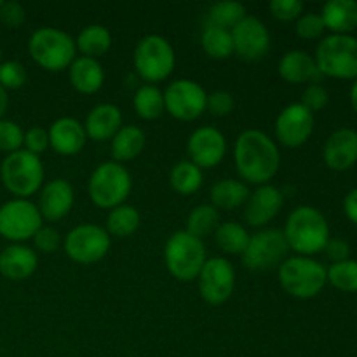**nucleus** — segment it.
<instances>
[{
	"label": "nucleus",
	"mask_w": 357,
	"mask_h": 357,
	"mask_svg": "<svg viewBox=\"0 0 357 357\" xmlns=\"http://www.w3.org/2000/svg\"><path fill=\"white\" fill-rule=\"evenodd\" d=\"M31 241H33L35 250L40 253H54L61 246V236L58 230L49 225H42Z\"/></svg>",
	"instance_id": "44"
},
{
	"label": "nucleus",
	"mask_w": 357,
	"mask_h": 357,
	"mask_svg": "<svg viewBox=\"0 0 357 357\" xmlns=\"http://www.w3.org/2000/svg\"><path fill=\"white\" fill-rule=\"evenodd\" d=\"M44 164L40 157L24 149L7 153L0 164V180L7 192L17 199H28L44 185Z\"/></svg>",
	"instance_id": "4"
},
{
	"label": "nucleus",
	"mask_w": 357,
	"mask_h": 357,
	"mask_svg": "<svg viewBox=\"0 0 357 357\" xmlns=\"http://www.w3.org/2000/svg\"><path fill=\"white\" fill-rule=\"evenodd\" d=\"M201 45L213 59H227L234 54L232 33L225 28L208 24L201 35Z\"/></svg>",
	"instance_id": "34"
},
{
	"label": "nucleus",
	"mask_w": 357,
	"mask_h": 357,
	"mask_svg": "<svg viewBox=\"0 0 357 357\" xmlns=\"http://www.w3.org/2000/svg\"><path fill=\"white\" fill-rule=\"evenodd\" d=\"M344 211L347 218L351 220L354 225H357V187L352 188L344 199Z\"/></svg>",
	"instance_id": "48"
},
{
	"label": "nucleus",
	"mask_w": 357,
	"mask_h": 357,
	"mask_svg": "<svg viewBox=\"0 0 357 357\" xmlns=\"http://www.w3.org/2000/svg\"><path fill=\"white\" fill-rule=\"evenodd\" d=\"M73 202H75V192L70 181H66L65 178H54L42 185L37 208L42 220L58 222L72 211Z\"/></svg>",
	"instance_id": "19"
},
{
	"label": "nucleus",
	"mask_w": 357,
	"mask_h": 357,
	"mask_svg": "<svg viewBox=\"0 0 357 357\" xmlns=\"http://www.w3.org/2000/svg\"><path fill=\"white\" fill-rule=\"evenodd\" d=\"M24 131L14 121L0 119V152L13 153L23 149Z\"/></svg>",
	"instance_id": "39"
},
{
	"label": "nucleus",
	"mask_w": 357,
	"mask_h": 357,
	"mask_svg": "<svg viewBox=\"0 0 357 357\" xmlns=\"http://www.w3.org/2000/svg\"><path fill=\"white\" fill-rule=\"evenodd\" d=\"M9 107V98H7V91L0 86V119H3V114Z\"/></svg>",
	"instance_id": "49"
},
{
	"label": "nucleus",
	"mask_w": 357,
	"mask_h": 357,
	"mask_svg": "<svg viewBox=\"0 0 357 357\" xmlns=\"http://www.w3.org/2000/svg\"><path fill=\"white\" fill-rule=\"evenodd\" d=\"M132 188L131 173L115 160H107L94 167L87 181L89 199L101 209H114L126 204Z\"/></svg>",
	"instance_id": "6"
},
{
	"label": "nucleus",
	"mask_w": 357,
	"mask_h": 357,
	"mask_svg": "<svg viewBox=\"0 0 357 357\" xmlns=\"http://www.w3.org/2000/svg\"><path fill=\"white\" fill-rule=\"evenodd\" d=\"M138 209L129 204H121L110 209L107 218V232L114 237H129L138 230L139 227Z\"/></svg>",
	"instance_id": "33"
},
{
	"label": "nucleus",
	"mask_w": 357,
	"mask_h": 357,
	"mask_svg": "<svg viewBox=\"0 0 357 357\" xmlns=\"http://www.w3.org/2000/svg\"><path fill=\"white\" fill-rule=\"evenodd\" d=\"M0 3H2V0H0Z\"/></svg>",
	"instance_id": "52"
},
{
	"label": "nucleus",
	"mask_w": 357,
	"mask_h": 357,
	"mask_svg": "<svg viewBox=\"0 0 357 357\" xmlns=\"http://www.w3.org/2000/svg\"><path fill=\"white\" fill-rule=\"evenodd\" d=\"M289 246L284 232L279 229H264L250 237L248 248L241 255L244 267L250 271H271L286 260Z\"/></svg>",
	"instance_id": "12"
},
{
	"label": "nucleus",
	"mask_w": 357,
	"mask_h": 357,
	"mask_svg": "<svg viewBox=\"0 0 357 357\" xmlns=\"http://www.w3.org/2000/svg\"><path fill=\"white\" fill-rule=\"evenodd\" d=\"M206 260L208 258L202 239L194 237L187 230L174 232L164 246V264L167 272L181 282L197 279Z\"/></svg>",
	"instance_id": "7"
},
{
	"label": "nucleus",
	"mask_w": 357,
	"mask_h": 357,
	"mask_svg": "<svg viewBox=\"0 0 357 357\" xmlns=\"http://www.w3.org/2000/svg\"><path fill=\"white\" fill-rule=\"evenodd\" d=\"M112 246V237L105 227L94 223H80L66 234L63 241L70 260L80 265H93L103 260Z\"/></svg>",
	"instance_id": "11"
},
{
	"label": "nucleus",
	"mask_w": 357,
	"mask_h": 357,
	"mask_svg": "<svg viewBox=\"0 0 357 357\" xmlns=\"http://www.w3.org/2000/svg\"><path fill=\"white\" fill-rule=\"evenodd\" d=\"M204 174L199 166H195L192 160H180L174 164L169 174V183L176 194L192 195L202 187Z\"/></svg>",
	"instance_id": "31"
},
{
	"label": "nucleus",
	"mask_w": 357,
	"mask_h": 357,
	"mask_svg": "<svg viewBox=\"0 0 357 357\" xmlns=\"http://www.w3.org/2000/svg\"><path fill=\"white\" fill-rule=\"evenodd\" d=\"M234 162L243 181L260 187L267 185L278 174L281 153L267 132L246 129L236 139Z\"/></svg>",
	"instance_id": "1"
},
{
	"label": "nucleus",
	"mask_w": 357,
	"mask_h": 357,
	"mask_svg": "<svg viewBox=\"0 0 357 357\" xmlns=\"http://www.w3.org/2000/svg\"><path fill=\"white\" fill-rule=\"evenodd\" d=\"M31 59L47 72H61L77 58L75 38L66 31L52 26H42L28 40Z\"/></svg>",
	"instance_id": "3"
},
{
	"label": "nucleus",
	"mask_w": 357,
	"mask_h": 357,
	"mask_svg": "<svg viewBox=\"0 0 357 357\" xmlns=\"http://www.w3.org/2000/svg\"><path fill=\"white\" fill-rule=\"evenodd\" d=\"M68 79L77 93L94 94L103 87L105 70L98 59L77 56L68 66Z\"/></svg>",
	"instance_id": "25"
},
{
	"label": "nucleus",
	"mask_w": 357,
	"mask_h": 357,
	"mask_svg": "<svg viewBox=\"0 0 357 357\" xmlns=\"http://www.w3.org/2000/svg\"><path fill=\"white\" fill-rule=\"evenodd\" d=\"M314 59L321 75L357 79V38L352 35H328L317 44Z\"/></svg>",
	"instance_id": "9"
},
{
	"label": "nucleus",
	"mask_w": 357,
	"mask_h": 357,
	"mask_svg": "<svg viewBox=\"0 0 357 357\" xmlns=\"http://www.w3.org/2000/svg\"><path fill=\"white\" fill-rule=\"evenodd\" d=\"M246 16V7L241 2H236V0H222V2H215L209 7L208 24L225 28V30H232Z\"/></svg>",
	"instance_id": "35"
},
{
	"label": "nucleus",
	"mask_w": 357,
	"mask_h": 357,
	"mask_svg": "<svg viewBox=\"0 0 357 357\" xmlns=\"http://www.w3.org/2000/svg\"><path fill=\"white\" fill-rule=\"evenodd\" d=\"M324 162L333 171H347L357 162V131L342 128L331 132L324 143Z\"/></svg>",
	"instance_id": "21"
},
{
	"label": "nucleus",
	"mask_w": 357,
	"mask_h": 357,
	"mask_svg": "<svg viewBox=\"0 0 357 357\" xmlns=\"http://www.w3.org/2000/svg\"><path fill=\"white\" fill-rule=\"evenodd\" d=\"M278 70L281 79L289 84H314L321 75L314 56L305 51H300V49L284 52L282 58L279 59Z\"/></svg>",
	"instance_id": "24"
},
{
	"label": "nucleus",
	"mask_w": 357,
	"mask_h": 357,
	"mask_svg": "<svg viewBox=\"0 0 357 357\" xmlns=\"http://www.w3.org/2000/svg\"><path fill=\"white\" fill-rule=\"evenodd\" d=\"M49 146L59 155H77L86 146L87 135L84 124L73 117H59L49 126Z\"/></svg>",
	"instance_id": "20"
},
{
	"label": "nucleus",
	"mask_w": 357,
	"mask_h": 357,
	"mask_svg": "<svg viewBox=\"0 0 357 357\" xmlns=\"http://www.w3.org/2000/svg\"><path fill=\"white\" fill-rule=\"evenodd\" d=\"M197 282L204 302L222 305L232 296L236 288V268L223 257L208 258L199 272Z\"/></svg>",
	"instance_id": "14"
},
{
	"label": "nucleus",
	"mask_w": 357,
	"mask_h": 357,
	"mask_svg": "<svg viewBox=\"0 0 357 357\" xmlns=\"http://www.w3.org/2000/svg\"><path fill=\"white\" fill-rule=\"evenodd\" d=\"M234 42V52L244 61H258L265 58L271 49L268 28L257 16L248 14L237 26L230 30Z\"/></svg>",
	"instance_id": "16"
},
{
	"label": "nucleus",
	"mask_w": 357,
	"mask_h": 357,
	"mask_svg": "<svg viewBox=\"0 0 357 357\" xmlns=\"http://www.w3.org/2000/svg\"><path fill=\"white\" fill-rule=\"evenodd\" d=\"M146 136L138 126H122L112 138V157L115 162H128L143 152Z\"/></svg>",
	"instance_id": "27"
},
{
	"label": "nucleus",
	"mask_w": 357,
	"mask_h": 357,
	"mask_svg": "<svg viewBox=\"0 0 357 357\" xmlns=\"http://www.w3.org/2000/svg\"><path fill=\"white\" fill-rule=\"evenodd\" d=\"M132 63L143 80L155 84L166 80L173 73L176 66V52L166 37L150 33L136 44Z\"/></svg>",
	"instance_id": "8"
},
{
	"label": "nucleus",
	"mask_w": 357,
	"mask_h": 357,
	"mask_svg": "<svg viewBox=\"0 0 357 357\" xmlns=\"http://www.w3.org/2000/svg\"><path fill=\"white\" fill-rule=\"evenodd\" d=\"M75 47L82 56L98 59L112 47V33L103 24H87L77 35Z\"/></svg>",
	"instance_id": "29"
},
{
	"label": "nucleus",
	"mask_w": 357,
	"mask_h": 357,
	"mask_svg": "<svg viewBox=\"0 0 357 357\" xmlns=\"http://www.w3.org/2000/svg\"><path fill=\"white\" fill-rule=\"evenodd\" d=\"M26 20V10L16 0L0 3V21L9 28H17Z\"/></svg>",
	"instance_id": "46"
},
{
	"label": "nucleus",
	"mask_w": 357,
	"mask_h": 357,
	"mask_svg": "<svg viewBox=\"0 0 357 357\" xmlns=\"http://www.w3.org/2000/svg\"><path fill=\"white\" fill-rule=\"evenodd\" d=\"M236 101L229 91H215V93L208 94V103H206V110L215 117H227L234 112Z\"/></svg>",
	"instance_id": "43"
},
{
	"label": "nucleus",
	"mask_w": 357,
	"mask_h": 357,
	"mask_svg": "<svg viewBox=\"0 0 357 357\" xmlns=\"http://www.w3.org/2000/svg\"><path fill=\"white\" fill-rule=\"evenodd\" d=\"M328 101H330V94H328L326 87L321 86V84H317V82H314V84H309V86L305 87V91H303V94H302V101H300V103H302L309 112L316 114V112L323 110V108L326 107Z\"/></svg>",
	"instance_id": "42"
},
{
	"label": "nucleus",
	"mask_w": 357,
	"mask_h": 357,
	"mask_svg": "<svg viewBox=\"0 0 357 357\" xmlns=\"http://www.w3.org/2000/svg\"><path fill=\"white\" fill-rule=\"evenodd\" d=\"M132 108L143 121H155L164 114V93L153 84H143L132 98Z\"/></svg>",
	"instance_id": "30"
},
{
	"label": "nucleus",
	"mask_w": 357,
	"mask_h": 357,
	"mask_svg": "<svg viewBox=\"0 0 357 357\" xmlns=\"http://www.w3.org/2000/svg\"><path fill=\"white\" fill-rule=\"evenodd\" d=\"M250 234L246 227L237 222L220 223L218 229L215 230V241L222 251L227 255H243L244 250L250 243Z\"/></svg>",
	"instance_id": "32"
},
{
	"label": "nucleus",
	"mask_w": 357,
	"mask_h": 357,
	"mask_svg": "<svg viewBox=\"0 0 357 357\" xmlns=\"http://www.w3.org/2000/svg\"><path fill=\"white\" fill-rule=\"evenodd\" d=\"M282 232L289 250L300 257H312L324 251L330 241V225L323 213L312 206H298L293 209Z\"/></svg>",
	"instance_id": "2"
},
{
	"label": "nucleus",
	"mask_w": 357,
	"mask_h": 357,
	"mask_svg": "<svg viewBox=\"0 0 357 357\" xmlns=\"http://www.w3.org/2000/svg\"><path fill=\"white\" fill-rule=\"evenodd\" d=\"M122 128V112L114 103H100L87 114L84 129L89 139L94 142H107L115 136Z\"/></svg>",
	"instance_id": "23"
},
{
	"label": "nucleus",
	"mask_w": 357,
	"mask_h": 357,
	"mask_svg": "<svg viewBox=\"0 0 357 357\" xmlns=\"http://www.w3.org/2000/svg\"><path fill=\"white\" fill-rule=\"evenodd\" d=\"M220 225V213L215 206L211 204H199L190 211L187 218V232L194 237L211 236Z\"/></svg>",
	"instance_id": "36"
},
{
	"label": "nucleus",
	"mask_w": 357,
	"mask_h": 357,
	"mask_svg": "<svg viewBox=\"0 0 357 357\" xmlns=\"http://www.w3.org/2000/svg\"><path fill=\"white\" fill-rule=\"evenodd\" d=\"M268 10L279 21L298 20L303 14V2L300 0H271Z\"/></svg>",
	"instance_id": "41"
},
{
	"label": "nucleus",
	"mask_w": 357,
	"mask_h": 357,
	"mask_svg": "<svg viewBox=\"0 0 357 357\" xmlns=\"http://www.w3.org/2000/svg\"><path fill=\"white\" fill-rule=\"evenodd\" d=\"M23 149L26 150V152L33 153V155L40 157V153H44L45 150L49 149L47 129L33 126V128H30L28 131H24Z\"/></svg>",
	"instance_id": "45"
},
{
	"label": "nucleus",
	"mask_w": 357,
	"mask_h": 357,
	"mask_svg": "<svg viewBox=\"0 0 357 357\" xmlns=\"http://www.w3.org/2000/svg\"><path fill=\"white\" fill-rule=\"evenodd\" d=\"M208 94L204 87L190 79L173 80L164 91V107L178 121H195L206 112Z\"/></svg>",
	"instance_id": "13"
},
{
	"label": "nucleus",
	"mask_w": 357,
	"mask_h": 357,
	"mask_svg": "<svg viewBox=\"0 0 357 357\" xmlns=\"http://www.w3.org/2000/svg\"><path fill=\"white\" fill-rule=\"evenodd\" d=\"M314 132V114L302 103H291L279 112L274 124V135L288 149L302 146Z\"/></svg>",
	"instance_id": "15"
},
{
	"label": "nucleus",
	"mask_w": 357,
	"mask_h": 357,
	"mask_svg": "<svg viewBox=\"0 0 357 357\" xmlns=\"http://www.w3.org/2000/svg\"><path fill=\"white\" fill-rule=\"evenodd\" d=\"M351 105L357 114V79H356V82L352 84V89H351Z\"/></svg>",
	"instance_id": "50"
},
{
	"label": "nucleus",
	"mask_w": 357,
	"mask_h": 357,
	"mask_svg": "<svg viewBox=\"0 0 357 357\" xmlns=\"http://www.w3.org/2000/svg\"><path fill=\"white\" fill-rule=\"evenodd\" d=\"M326 275L328 282L333 288L345 293L357 291V260L349 258V260L333 264L330 268H326Z\"/></svg>",
	"instance_id": "37"
},
{
	"label": "nucleus",
	"mask_w": 357,
	"mask_h": 357,
	"mask_svg": "<svg viewBox=\"0 0 357 357\" xmlns=\"http://www.w3.org/2000/svg\"><path fill=\"white\" fill-rule=\"evenodd\" d=\"M42 225L44 220L40 211L30 199L14 197L0 206V236L13 244L33 239Z\"/></svg>",
	"instance_id": "10"
},
{
	"label": "nucleus",
	"mask_w": 357,
	"mask_h": 357,
	"mask_svg": "<svg viewBox=\"0 0 357 357\" xmlns=\"http://www.w3.org/2000/svg\"><path fill=\"white\" fill-rule=\"evenodd\" d=\"M321 17L326 30L335 35H351L357 28V2L356 0H330L323 6Z\"/></svg>",
	"instance_id": "26"
},
{
	"label": "nucleus",
	"mask_w": 357,
	"mask_h": 357,
	"mask_svg": "<svg viewBox=\"0 0 357 357\" xmlns=\"http://www.w3.org/2000/svg\"><path fill=\"white\" fill-rule=\"evenodd\" d=\"M324 30H326V26H324L323 17L317 13L302 14L295 24L296 35L300 38H305V40H316L324 33Z\"/></svg>",
	"instance_id": "40"
},
{
	"label": "nucleus",
	"mask_w": 357,
	"mask_h": 357,
	"mask_svg": "<svg viewBox=\"0 0 357 357\" xmlns=\"http://www.w3.org/2000/svg\"><path fill=\"white\" fill-rule=\"evenodd\" d=\"M284 195L274 185H260L257 190L251 192L244 204V220L251 227H265L279 215Z\"/></svg>",
	"instance_id": "18"
},
{
	"label": "nucleus",
	"mask_w": 357,
	"mask_h": 357,
	"mask_svg": "<svg viewBox=\"0 0 357 357\" xmlns=\"http://www.w3.org/2000/svg\"><path fill=\"white\" fill-rule=\"evenodd\" d=\"M26 77L28 73L23 63L16 61V59L0 63V86L6 91H16L23 87Z\"/></svg>",
	"instance_id": "38"
},
{
	"label": "nucleus",
	"mask_w": 357,
	"mask_h": 357,
	"mask_svg": "<svg viewBox=\"0 0 357 357\" xmlns=\"http://www.w3.org/2000/svg\"><path fill=\"white\" fill-rule=\"evenodd\" d=\"M324 251H326L328 258H330V260H333V264H338V261L349 260L351 248H349V244L345 243L344 239H331L330 237V241H328Z\"/></svg>",
	"instance_id": "47"
},
{
	"label": "nucleus",
	"mask_w": 357,
	"mask_h": 357,
	"mask_svg": "<svg viewBox=\"0 0 357 357\" xmlns=\"http://www.w3.org/2000/svg\"><path fill=\"white\" fill-rule=\"evenodd\" d=\"M38 267V257L30 246L10 244L0 251V274L9 281H24Z\"/></svg>",
	"instance_id": "22"
},
{
	"label": "nucleus",
	"mask_w": 357,
	"mask_h": 357,
	"mask_svg": "<svg viewBox=\"0 0 357 357\" xmlns=\"http://www.w3.org/2000/svg\"><path fill=\"white\" fill-rule=\"evenodd\" d=\"M279 282L288 295L309 300L319 295L328 282L326 268L310 257H289L279 265Z\"/></svg>",
	"instance_id": "5"
},
{
	"label": "nucleus",
	"mask_w": 357,
	"mask_h": 357,
	"mask_svg": "<svg viewBox=\"0 0 357 357\" xmlns=\"http://www.w3.org/2000/svg\"><path fill=\"white\" fill-rule=\"evenodd\" d=\"M211 197V206L216 209H223V211H232V209L241 208L246 204L248 197H250V190L244 181L234 180V178H225L222 181H216L209 192Z\"/></svg>",
	"instance_id": "28"
},
{
	"label": "nucleus",
	"mask_w": 357,
	"mask_h": 357,
	"mask_svg": "<svg viewBox=\"0 0 357 357\" xmlns=\"http://www.w3.org/2000/svg\"><path fill=\"white\" fill-rule=\"evenodd\" d=\"M0 63H2V52H0Z\"/></svg>",
	"instance_id": "51"
},
{
	"label": "nucleus",
	"mask_w": 357,
	"mask_h": 357,
	"mask_svg": "<svg viewBox=\"0 0 357 357\" xmlns=\"http://www.w3.org/2000/svg\"><path fill=\"white\" fill-rule=\"evenodd\" d=\"M187 153L201 169H211L223 160L227 153V139L220 129L213 126L197 128L187 142Z\"/></svg>",
	"instance_id": "17"
}]
</instances>
